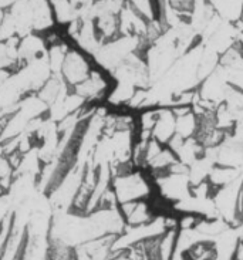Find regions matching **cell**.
Returning <instances> with one entry per match:
<instances>
[{
	"mask_svg": "<svg viewBox=\"0 0 243 260\" xmlns=\"http://www.w3.org/2000/svg\"><path fill=\"white\" fill-rule=\"evenodd\" d=\"M111 189L118 205L155 198L153 175L137 167L112 174Z\"/></svg>",
	"mask_w": 243,
	"mask_h": 260,
	"instance_id": "1",
	"label": "cell"
},
{
	"mask_svg": "<svg viewBox=\"0 0 243 260\" xmlns=\"http://www.w3.org/2000/svg\"><path fill=\"white\" fill-rule=\"evenodd\" d=\"M145 44L146 43L137 36H118L112 40L103 43L93 58L100 69L111 73L128 57L144 49Z\"/></svg>",
	"mask_w": 243,
	"mask_h": 260,
	"instance_id": "2",
	"label": "cell"
},
{
	"mask_svg": "<svg viewBox=\"0 0 243 260\" xmlns=\"http://www.w3.org/2000/svg\"><path fill=\"white\" fill-rule=\"evenodd\" d=\"M155 186V197H158L164 204L175 206L185 201L191 195V181L188 175V168L181 162L168 172L153 176Z\"/></svg>",
	"mask_w": 243,
	"mask_h": 260,
	"instance_id": "3",
	"label": "cell"
},
{
	"mask_svg": "<svg viewBox=\"0 0 243 260\" xmlns=\"http://www.w3.org/2000/svg\"><path fill=\"white\" fill-rule=\"evenodd\" d=\"M112 85H114V80L110 76V73H107L97 66L91 70L88 77L71 90L87 106H101L105 103Z\"/></svg>",
	"mask_w": 243,
	"mask_h": 260,
	"instance_id": "4",
	"label": "cell"
},
{
	"mask_svg": "<svg viewBox=\"0 0 243 260\" xmlns=\"http://www.w3.org/2000/svg\"><path fill=\"white\" fill-rule=\"evenodd\" d=\"M87 56L88 54H85L81 50L70 49L67 51L63 61L60 77L69 88H74L77 84L84 81L90 76L91 70L94 69Z\"/></svg>",
	"mask_w": 243,
	"mask_h": 260,
	"instance_id": "5",
	"label": "cell"
},
{
	"mask_svg": "<svg viewBox=\"0 0 243 260\" xmlns=\"http://www.w3.org/2000/svg\"><path fill=\"white\" fill-rule=\"evenodd\" d=\"M155 198L153 199H141L118 205L119 213L124 219L125 226H142L151 223L158 216Z\"/></svg>",
	"mask_w": 243,
	"mask_h": 260,
	"instance_id": "6",
	"label": "cell"
},
{
	"mask_svg": "<svg viewBox=\"0 0 243 260\" xmlns=\"http://www.w3.org/2000/svg\"><path fill=\"white\" fill-rule=\"evenodd\" d=\"M47 53V43L46 40L36 33L21 37L19 46H17V54H19V64H24L33 61L36 58L46 56Z\"/></svg>",
	"mask_w": 243,
	"mask_h": 260,
	"instance_id": "7",
	"label": "cell"
},
{
	"mask_svg": "<svg viewBox=\"0 0 243 260\" xmlns=\"http://www.w3.org/2000/svg\"><path fill=\"white\" fill-rule=\"evenodd\" d=\"M176 131V121L175 113L171 107H160L158 117L153 131V138L164 145H168L169 141L175 137Z\"/></svg>",
	"mask_w": 243,
	"mask_h": 260,
	"instance_id": "8",
	"label": "cell"
},
{
	"mask_svg": "<svg viewBox=\"0 0 243 260\" xmlns=\"http://www.w3.org/2000/svg\"><path fill=\"white\" fill-rule=\"evenodd\" d=\"M33 13V31H46L54 24V14L50 0H30Z\"/></svg>",
	"mask_w": 243,
	"mask_h": 260,
	"instance_id": "9",
	"label": "cell"
},
{
	"mask_svg": "<svg viewBox=\"0 0 243 260\" xmlns=\"http://www.w3.org/2000/svg\"><path fill=\"white\" fill-rule=\"evenodd\" d=\"M243 176L242 171L236 168H230V167H223V165H218L215 164L208 175V183L214 190L228 186L230 183L236 182Z\"/></svg>",
	"mask_w": 243,
	"mask_h": 260,
	"instance_id": "10",
	"label": "cell"
},
{
	"mask_svg": "<svg viewBox=\"0 0 243 260\" xmlns=\"http://www.w3.org/2000/svg\"><path fill=\"white\" fill-rule=\"evenodd\" d=\"M50 5L53 9L54 20L60 24H69L80 19V7L73 5L70 0H50Z\"/></svg>",
	"mask_w": 243,
	"mask_h": 260,
	"instance_id": "11",
	"label": "cell"
},
{
	"mask_svg": "<svg viewBox=\"0 0 243 260\" xmlns=\"http://www.w3.org/2000/svg\"><path fill=\"white\" fill-rule=\"evenodd\" d=\"M125 3H128L130 6L134 7L138 13L145 17L146 20L153 21L157 19V14H155L151 0H125Z\"/></svg>",
	"mask_w": 243,
	"mask_h": 260,
	"instance_id": "12",
	"label": "cell"
},
{
	"mask_svg": "<svg viewBox=\"0 0 243 260\" xmlns=\"http://www.w3.org/2000/svg\"><path fill=\"white\" fill-rule=\"evenodd\" d=\"M169 5L182 14H191L194 7V0H168Z\"/></svg>",
	"mask_w": 243,
	"mask_h": 260,
	"instance_id": "13",
	"label": "cell"
},
{
	"mask_svg": "<svg viewBox=\"0 0 243 260\" xmlns=\"http://www.w3.org/2000/svg\"><path fill=\"white\" fill-rule=\"evenodd\" d=\"M10 215V197L6 193L0 197V226Z\"/></svg>",
	"mask_w": 243,
	"mask_h": 260,
	"instance_id": "14",
	"label": "cell"
},
{
	"mask_svg": "<svg viewBox=\"0 0 243 260\" xmlns=\"http://www.w3.org/2000/svg\"><path fill=\"white\" fill-rule=\"evenodd\" d=\"M16 2H19V0H0V7H2V9H5V10H7L9 7L13 6Z\"/></svg>",
	"mask_w": 243,
	"mask_h": 260,
	"instance_id": "15",
	"label": "cell"
}]
</instances>
